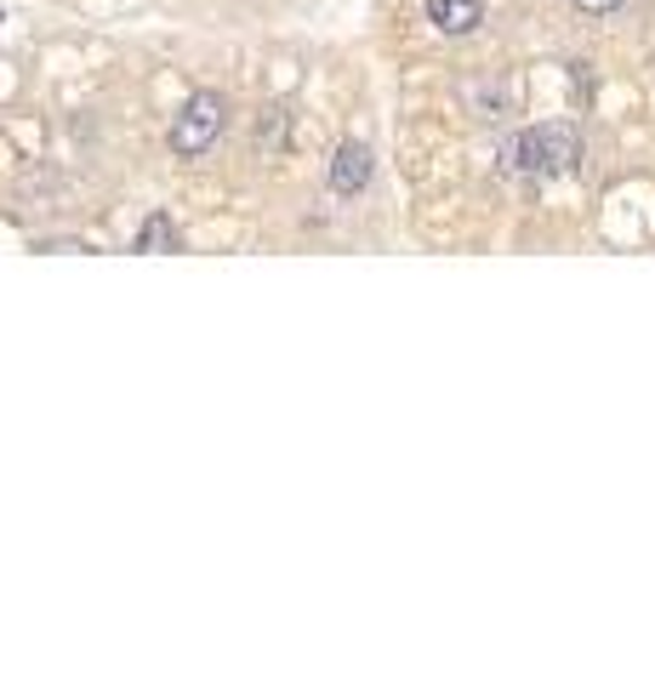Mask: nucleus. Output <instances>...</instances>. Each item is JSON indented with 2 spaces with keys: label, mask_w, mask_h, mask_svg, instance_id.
<instances>
[{
  "label": "nucleus",
  "mask_w": 655,
  "mask_h": 683,
  "mask_svg": "<svg viewBox=\"0 0 655 683\" xmlns=\"http://www.w3.org/2000/svg\"><path fill=\"white\" fill-rule=\"evenodd\" d=\"M371 171H376L371 148H365V143H342L337 155H331V188H337V194H360V188L371 183Z\"/></svg>",
  "instance_id": "7ed1b4c3"
},
{
  "label": "nucleus",
  "mask_w": 655,
  "mask_h": 683,
  "mask_svg": "<svg viewBox=\"0 0 655 683\" xmlns=\"http://www.w3.org/2000/svg\"><path fill=\"white\" fill-rule=\"evenodd\" d=\"M575 7H582V12H593V17H604V12H616L621 0H575Z\"/></svg>",
  "instance_id": "423d86ee"
},
{
  "label": "nucleus",
  "mask_w": 655,
  "mask_h": 683,
  "mask_svg": "<svg viewBox=\"0 0 655 683\" xmlns=\"http://www.w3.org/2000/svg\"><path fill=\"white\" fill-rule=\"evenodd\" d=\"M427 23L439 35H473L485 23V0H427Z\"/></svg>",
  "instance_id": "20e7f679"
},
{
  "label": "nucleus",
  "mask_w": 655,
  "mask_h": 683,
  "mask_svg": "<svg viewBox=\"0 0 655 683\" xmlns=\"http://www.w3.org/2000/svg\"><path fill=\"white\" fill-rule=\"evenodd\" d=\"M508 160L519 171H531V176H565V171H575V160H582V132L565 125V120L531 125V132H519L508 143Z\"/></svg>",
  "instance_id": "f257e3e1"
},
{
  "label": "nucleus",
  "mask_w": 655,
  "mask_h": 683,
  "mask_svg": "<svg viewBox=\"0 0 655 683\" xmlns=\"http://www.w3.org/2000/svg\"><path fill=\"white\" fill-rule=\"evenodd\" d=\"M222 120H229V103L217 92H194L189 103L171 114V155L178 160H206L217 137H222Z\"/></svg>",
  "instance_id": "f03ea898"
},
{
  "label": "nucleus",
  "mask_w": 655,
  "mask_h": 683,
  "mask_svg": "<svg viewBox=\"0 0 655 683\" xmlns=\"http://www.w3.org/2000/svg\"><path fill=\"white\" fill-rule=\"evenodd\" d=\"M183 234H178V222H171L166 211H155L143 222V234H137V251H148V257H160V251H178Z\"/></svg>",
  "instance_id": "39448f33"
}]
</instances>
